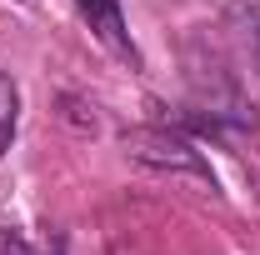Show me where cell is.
<instances>
[{
	"label": "cell",
	"mask_w": 260,
	"mask_h": 255,
	"mask_svg": "<svg viewBox=\"0 0 260 255\" xmlns=\"http://www.w3.org/2000/svg\"><path fill=\"white\" fill-rule=\"evenodd\" d=\"M80 5V15H85V25H90V35H95L100 45L115 55V60H125L140 70V50H135V40H130L125 30V15H120V0H75Z\"/></svg>",
	"instance_id": "2"
},
{
	"label": "cell",
	"mask_w": 260,
	"mask_h": 255,
	"mask_svg": "<svg viewBox=\"0 0 260 255\" xmlns=\"http://www.w3.org/2000/svg\"><path fill=\"white\" fill-rule=\"evenodd\" d=\"M15 125H20V90H15V80L0 70V155L10 150V140H15Z\"/></svg>",
	"instance_id": "3"
},
{
	"label": "cell",
	"mask_w": 260,
	"mask_h": 255,
	"mask_svg": "<svg viewBox=\"0 0 260 255\" xmlns=\"http://www.w3.org/2000/svg\"><path fill=\"white\" fill-rule=\"evenodd\" d=\"M125 155L140 160V165H155V170H175V175H200V180H210L215 185V170H210V160L195 150L185 135H175V130H125Z\"/></svg>",
	"instance_id": "1"
},
{
	"label": "cell",
	"mask_w": 260,
	"mask_h": 255,
	"mask_svg": "<svg viewBox=\"0 0 260 255\" xmlns=\"http://www.w3.org/2000/svg\"><path fill=\"white\" fill-rule=\"evenodd\" d=\"M0 255H40V250H35L15 225H0Z\"/></svg>",
	"instance_id": "4"
}]
</instances>
